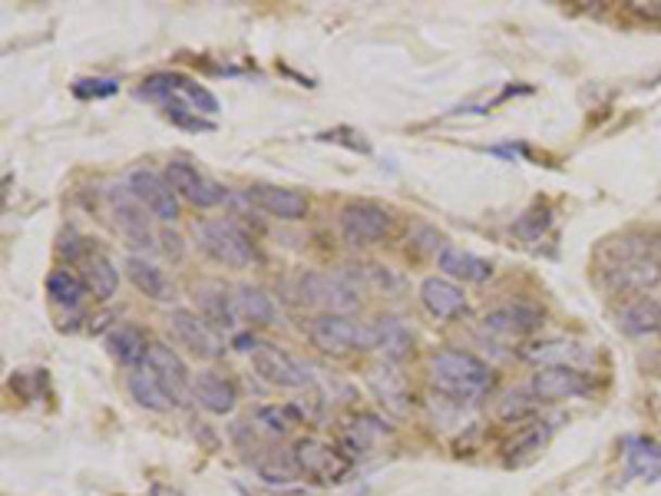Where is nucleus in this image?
<instances>
[{"label": "nucleus", "mask_w": 661, "mask_h": 496, "mask_svg": "<svg viewBox=\"0 0 661 496\" xmlns=\"http://www.w3.org/2000/svg\"><path fill=\"white\" fill-rule=\"evenodd\" d=\"M606 285L612 292L641 295L661 285V241L658 238H625L609 248Z\"/></svg>", "instance_id": "obj_1"}, {"label": "nucleus", "mask_w": 661, "mask_h": 496, "mask_svg": "<svg viewBox=\"0 0 661 496\" xmlns=\"http://www.w3.org/2000/svg\"><path fill=\"white\" fill-rule=\"evenodd\" d=\"M431 381L434 387L457 400V404H476L496 387V374L486 361L466 351H440L431 358Z\"/></svg>", "instance_id": "obj_2"}, {"label": "nucleus", "mask_w": 661, "mask_h": 496, "mask_svg": "<svg viewBox=\"0 0 661 496\" xmlns=\"http://www.w3.org/2000/svg\"><path fill=\"white\" fill-rule=\"evenodd\" d=\"M308 338L311 345L321 351V355H330V358H345V355H354V351H367V348H377V331L374 324H361L348 314H317L308 327Z\"/></svg>", "instance_id": "obj_3"}, {"label": "nucleus", "mask_w": 661, "mask_h": 496, "mask_svg": "<svg viewBox=\"0 0 661 496\" xmlns=\"http://www.w3.org/2000/svg\"><path fill=\"white\" fill-rule=\"evenodd\" d=\"M196 245L199 252H205L212 262L225 269H248L255 262V248L248 241V235L228 222V219H209L196 225Z\"/></svg>", "instance_id": "obj_4"}, {"label": "nucleus", "mask_w": 661, "mask_h": 496, "mask_svg": "<svg viewBox=\"0 0 661 496\" xmlns=\"http://www.w3.org/2000/svg\"><path fill=\"white\" fill-rule=\"evenodd\" d=\"M291 463L298 473H304L314 483H338L351 470V460L335 444H327L321 437H301L291 447Z\"/></svg>", "instance_id": "obj_5"}, {"label": "nucleus", "mask_w": 661, "mask_h": 496, "mask_svg": "<svg viewBox=\"0 0 661 496\" xmlns=\"http://www.w3.org/2000/svg\"><path fill=\"white\" fill-rule=\"evenodd\" d=\"M394 215L374 202H351L341 212V238L348 245H377L390 235Z\"/></svg>", "instance_id": "obj_6"}, {"label": "nucleus", "mask_w": 661, "mask_h": 496, "mask_svg": "<svg viewBox=\"0 0 661 496\" xmlns=\"http://www.w3.org/2000/svg\"><path fill=\"white\" fill-rule=\"evenodd\" d=\"M252 364L275 387H291L295 390V387L311 384V368L304 361H298L295 355H288L285 348H278V345H265V342L255 345L252 348Z\"/></svg>", "instance_id": "obj_7"}, {"label": "nucleus", "mask_w": 661, "mask_h": 496, "mask_svg": "<svg viewBox=\"0 0 661 496\" xmlns=\"http://www.w3.org/2000/svg\"><path fill=\"white\" fill-rule=\"evenodd\" d=\"M126 189L139 199L146 212H152L162 222H176L179 219V196L170 186V179L152 173V170H133Z\"/></svg>", "instance_id": "obj_8"}, {"label": "nucleus", "mask_w": 661, "mask_h": 496, "mask_svg": "<svg viewBox=\"0 0 661 496\" xmlns=\"http://www.w3.org/2000/svg\"><path fill=\"white\" fill-rule=\"evenodd\" d=\"M165 179H170V186L176 189V196H183L196 209H215L228 196L219 183H212L209 176H202L196 165L186 162V159H173L170 165H165Z\"/></svg>", "instance_id": "obj_9"}, {"label": "nucleus", "mask_w": 661, "mask_h": 496, "mask_svg": "<svg viewBox=\"0 0 661 496\" xmlns=\"http://www.w3.org/2000/svg\"><path fill=\"white\" fill-rule=\"evenodd\" d=\"M170 327H173L176 342H179L183 348H189V351H192L196 358H202V361H215V358L225 355V345H222V338L215 335V327H212L202 314H196V311L176 308V311L170 314Z\"/></svg>", "instance_id": "obj_10"}, {"label": "nucleus", "mask_w": 661, "mask_h": 496, "mask_svg": "<svg viewBox=\"0 0 661 496\" xmlns=\"http://www.w3.org/2000/svg\"><path fill=\"white\" fill-rule=\"evenodd\" d=\"M593 390V377L578 368H539L533 374L529 394L542 404L549 400H569V397H586Z\"/></svg>", "instance_id": "obj_11"}, {"label": "nucleus", "mask_w": 661, "mask_h": 496, "mask_svg": "<svg viewBox=\"0 0 661 496\" xmlns=\"http://www.w3.org/2000/svg\"><path fill=\"white\" fill-rule=\"evenodd\" d=\"M142 368L162 384V390L173 397V404H183L186 394H189V368L183 364V358L162 342H152L149 345V355L142 361Z\"/></svg>", "instance_id": "obj_12"}, {"label": "nucleus", "mask_w": 661, "mask_h": 496, "mask_svg": "<svg viewBox=\"0 0 661 496\" xmlns=\"http://www.w3.org/2000/svg\"><path fill=\"white\" fill-rule=\"evenodd\" d=\"M542 324V311L533 305H503V308H492L483 318V331L492 338H526Z\"/></svg>", "instance_id": "obj_13"}, {"label": "nucleus", "mask_w": 661, "mask_h": 496, "mask_svg": "<svg viewBox=\"0 0 661 496\" xmlns=\"http://www.w3.org/2000/svg\"><path fill=\"white\" fill-rule=\"evenodd\" d=\"M248 199H252L262 212H269V215H275L282 222H298V219L308 215V199L301 193H295V189H285V186L259 183V186L248 189Z\"/></svg>", "instance_id": "obj_14"}, {"label": "nucleus", "mask_w": 661, "mask_h": 496, "mask_svg": "<svg viewBox=\"0 0 661 496\" xmlns=\"http://www.w3.org/2000/svg\"><path fill=\"white\" fill-rule=\"evenodd\" d=\"M421 301H424V308H427L434 318H440V321H450V318H457V314L466 311V295H463V288L453 285L450 278H440V275L424 278V285H421Z\"/></svg>", "instance_id": "obj_15"}, {"label": "nucleus", "mask_w": 661, "mask_h": 496, "mask_svg": "<svg viewBox=\"0 0 661 496\" xmlns=\"http://www.w3.org/2000/svg\"><path fill=\"white\" fill-rule=\"evenodd\" d=\"M110 206L116 212V228L129 238V245H146L152 232H149L146 209L139 206V199L129 189H113L110 193Z\"/></svg>", "instance_id": "obj_16"}, {"label": "nucleus", "mask_w": 661, "mask_h": 496, "mask_svg": "<svg viewBox=\"0 0 661 496\" xmlns=\"http://www.w3.org/2000/svg\"><path fill=\"white\" fill-rule=\"evenodd\" d=\"M196 305H199V314L215 327L235 331L238 321H241L238 308H235V295H228L222 285H199L196 288Z\"/></svg>", "instance_id": "obj_17"}, {"label": "nucleus", "mask_w": 661, "mask_h": 496, "mask_svg": "<svg viewBox=\"0 0 661 496\" xmlns=\"http://www.w3.org/2000/svg\"><path fill=\"white\" fill-rule=\"evenodd\" d=\"M149 345L152 342H146V331L136 327V324H120V327L110 331V338H107V348H110L113 361H120L123 368L142 364L146 355H149Z\"/></svg>", "instance_id": "obj_18"}, {"label": "nucleus", "mask_w": 661, "mask_h": 496, "mask_svg": "<svg viewBox=\"0 0 661 496\" xmlns=\"http://www.w3.org/2000/svg\"><path fill=\"white\" fill-rule=\"evenodd\" d=\"M79 265H83V285H87V292H93V298L107 301V298L116 295L120 272H116V265L103 252H87V256L79 259Z\"/></svg>", "instance_id": "obj_19"}, {"label": "nucleus", "mask_w": 661, "mask_h": 496, "mask_svg": "<svg viewBox=\"0 0 661 496\" xmlns=\"http://www.w3.org/2000/svg\"><path fill=\"white\" fill-rule=\"evenodd\" d=\"M196 390V400L209 410V413H232L235 410V400H238V390L228 377L215 374V371H205L199 374V381L192 384Z\"/></svg>", "instance_id": "obj_20"}, {"label": "nucleus", "mask_w": 661, "mask_h": 496, "mask_svg": "<svg viewBox=\"0 0 661 496\" xmlns=\"http://www.w3.org/2000/svg\"><path fill=\"white\" fill-rule=\"evenodd\" d=\"M437 265L444 269V275H450V278H463V282H476V285L492 278V265H489L486 259L470 256V252H463V248H453V245L444 248L440 259H437Z\"/></svg>", "instance_id": "obj_21"}, {"label": "nucleus", "mask_w": 661, "mask_h": 496, "mask_svg": "<svg viewBox=\"0 0 661 496\" xmlns=\"http://www.w3.org/2000/svg\"><path fill=\"white\" fill-rule=\"evenodd\" d=\"M126 275L146 298H155V301H170L173 298V285H170V278L162 275V269H155L152 262H146L139 256L126 259Z\"/></svg>", "instance_id": "obj_22"}, {"label": "nucleus", "mask_w": 661, "mask_h": 496, "mask_svg": "<svg viewBox=\"0 0 661 496\" xmlns=\"http://www.w3.org/2000/svg\"><path fill=\"white\" fill-rule=\"evenodd\" d=\"M520 358L542 368H575V361H583L586 351L572 342H539V345H526Z\"/></svg>", "instance_id": "obj_23"}, {"label": "nucleus", "mask_w": 661, "mask_h": 496, "mask_svg": "<svg viewBox=\"0 0 661 496\" xmlns=\"http://www.w3.org/2000/svg\"><path fill=\"white\" fill-rule=\"evenodd\" d=\"M371 381V390L377 394V400L390 410V413H407L410 410V394H407V384L397 371L390 368H374L367 374Z\"/></svg>", "instance_id": "obj_24"}, {"label": "nucleus", "mask_w": 661, "mask_h": 496, "mask_svg": "<svg viewBox=\"0 0 661 496\" xmlns=\"http://www.w3.org/2000/svg\"><path fill=\"white\" fill-rule=\"evenodd\" d=\"M235 308H238V318L241 321H248V324H259V327H265V324H272L275 321V301L262 292V288H252V285H241L238 292H235Z\"/></svg>", "instance_id": "obj_25"}, {"label": "nucleus", "mask_w": 661, "mask_h": 496, "mask_svg": "<svg viewBox=\"0 0 661 496\" xmlns=\"http://www.w3.org/2000/svg\"><path fill=\"white\" fill-rule=\"evenodd\" d=\"M619 324L628 335H654V331H661V305L651 298H641L622 311Z\"/></svg>", "instance_id": "obj_26"}, {"label": "nucleus", "mask_w": 661, "mask_h": 496, "mask_svg": "<svg viewBox=\"0 0 661 496\" xmlns=\"http://www.w3.org/2000/svg\"><path fill=\"white\" fill-rule=\"evenodd\" d=\"M374 331H377V348H381L390 361H400L403 355H410L413 338H410V331L403 327V321H397V318H381V321L374 324Z\"/></svg>", "instance_id": "obj_27"}, {"label": "nucleus", "mask_w": 661, "mask_h": 496, "mask_svg": "<svg viewBox=\"0 0 661 496\" xmlns=\"http://www.w3.org/2000/svg\"><path fill=\"white\" fill-rule=\"evenodd\" d=\"M129 394H133L146 410H170V407H173V397L162 390V384H159L146 368H139L136 374H129Z\"/></svg>", "instance_id": "obj_28"}, {"label": "nucleus", "mask_w": 661, "mask_h": 496, "mask_svg": "<svg viewBox=\"0 0 661 496\" xmlns=\"http://www.w3.org/2000/svg\"><path fill=\"white\" fill-rule=\"evenodd\" d=\"M47 295L60 305H79V298L87 295V285H83L79 275H73L70 269H57L50 278H47Z\"/></svg>", "instance_id": "obj_29"}, {"label": "nucleus", "mask_w": 661, "mask_h": 496, "mask_svg": "<svg viewBox=\"0 0 661 496\" xmlns=\"http://www.w3.org/2000/svg\"><path fill=\"white\" fill-rule=\"evenodd\" d=\"M628 470L641 476H658L661 473V447L654 441H628Z\"/></svg>", "instance_id": "obj_30"}, {"label": "nucleus", "mask_w": 661, "mask_h": 496, "mask_svg": "<svg viewBox=\"0 0 661 496\" xmlns=\"http://www.w3.org/2000/svg\"><path fill=\"white\" fill-rule=\"evenodd\" d=\"M387 434V427L377 421V418H371V413H361L358 421H351L348 424V431H345V441H348V447L354 450V454H364L377 437H384Z\"/></svg>", "instance_id": "obj_31"}, {"label": "nucleus", "mask_w": 661, "mask_h": 496, "mask_svg": "<svg viewBox=\"0 0 661 496\" xmlns=\"http://www.w3.org/2000/svg\"><path fill=\"white\" fill-rule=\"evenodd\" d=\"M176 94H183L186 100H189V107L196 110V113H219V100L205 90V87H199V83H192V79H186V76H179V83H176Z\"/></svg>", "instance_id": "obj_32"}, {"label": "nucleus", "mask_w": 661, "mask_h": 496, "mask_svg": "<svg viewBox=\"0 0 661 496\" xmlns=\"http://www.w3.org/2000/svg\"><path fill=\"white\" fill-rule=\"evenodd\" d=\"M120 90L116 79H79L76 83V94L79 97H113Z\"/></svg>", "instance_id": "obj_33"}, {"label": "nucleus", "mask_w": 661, "mask_h": 496, "mask_svg": "<svg viewBox=\"0 0 661 496\" xmlns=\"http://www.w3.org/2000/svg\"><path fill=\"white\" fill-rule=\"evenodd\" d=\"M262 421H269V431H275V434H285L288 431V421H285V410H275V407H265L262 413H259Z\"/></svg>", "instance_id": "obj_34"}, {"label": "nucleus", "mask_w": 661, "mask_h": 496, "mask_svg": "<svg viewBox=\"0 0 661 496\" xmlns=\"http://www.w3.org/2000/svg\"><path fill=\"white\" fill-rule=\"evenodd\" d=\"M632 11L645 21H661V4H632Z\"/></svg>", "instance_id": "obj_35"}]
</instances>
